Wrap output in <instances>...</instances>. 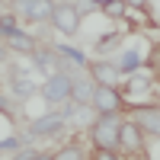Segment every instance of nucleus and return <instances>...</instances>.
Returning <instances> with one entry per match:
<instances>
[{
	"instance_id": "nucleus-18",
	"label": "nucleus",
	"mask_w": 160,
	"mask_h": 160,
	"mask_svg": "<svg viewBox=\"0 0 160 160\" xmlns=\"http://www.w3.org/2000/svg\"><path fill=\"white\" fill-rule=\"evenodd\" d=\"M112 45H122V35H118V32H112V35H106V38H99V42H96L99 51H112Z\"/></svg>"
},
{
	"instance_id": "nucleus-11",
	"label": "nucleus",
	"mask_w": 160,
	"mask_h": 160,
	"mask_svg": "<svg viewBox=\"0 0 160 160\" xmlns=\"http://www.w3.org/2000/svg\"><path fill=\"white\" fill-rule=\"evenodd\" d=\"M58 51H51V48H35L32 51V61H35V68H45V71H51V74H55V71H61L58 68Z\"/></svg>"
},
{
	"instance_id": "nucleus-14",
	"label": "nucleus",
	"mask_w": 160,
	"mask_h": 160,
	"mask_svg": "<svg viewBox=\"0 0 160 160\" xmlns=\"http://www.w3.org/2000/svg\"><path fill=\"white\" fill-rule=\"evenodd\" d=\"M10 45H13V48H16V51H19V55H32V51L38 48V45L32 42V38H29V35H26V32H13V35H10Z\"/></svg>"
},
{
	"instance_id": "nucleus-26",
	"label": "nucleus",
	"mask_w": 160,
	"mask_h": 160,
	"mask_svg": "<svg viewBox=\"0 0 160 160\" xmlns=\"http://www.w3.org/2000/svg\"><path fill=\"white\" fill-rule=\"evenodd\" d=\"M96 3H99V10H102V7H106V3H109V0H96Z\"/></svg>"
},
{
	"instance_id": "nucleus-16",
	"label": "nucleus",
	"mask_w": 160,
	"mask_h": 160,
	"mask_svg": "<svg viewBox=\"0 0 160 160\" xmlns=\"http://www.w3.org/2000/svg\"><path fill=\"white\" fill-rule=\"evenodd\" d=\"M13 90H16V96H22V99H26V96H32V90H35V87H32L29 80H26V77L16 71V74H13Z\"/></svg>"
},
{
	"instance_id": "nucleus-9",
	"label": "nucleus",
	"mask_w": 160,
	"mask_h": 160,
	"mask_svg": "<svg viewBox=\"0 0 160 160\" xmlns=\"http://www.w3.org/2000/svg\"><path fill=\"white\" fill-rule=\"evenodd\" d=\"M87 71L93 74V80H96V83H109V87H115V83H118V77H122L118 64H109V61H93Z\"/></svg>"
},
{
	"instance_id": "nucleus-21",
	"label": "nucleus",
	"mask_w": 160,
	"mask_h": 160,
	"mask_svg": "<svg viewBox=\"0 0 160 160\" xmlns=\"http://www.w3.org/2000/svg\"><path fill=\"white\" fill-rule=\"evenodd\" d=\"M93 160H122V157H118L115 148H99L96 154H93Z\"/></svg>"
},
{
	"instance_id": "nucleus-19",
	"label": "nucleus",
	"mask_w": 160,
	"mask_h": 160,
	"mask_svg": "<svg viewBox=\"0 0 160 160\" xmlns=\"http://www.w3.org/2000/svg\"><path fill=\"white\" fill-rule=\"evenodd\" d=\"M151 87V77L144 71H135V77H131V90H148Z\"/></svg>"
},
{
	"instance_id": "nucleus-5",
	"label": "nucleus",
	"mask_w": 160,
	"mask_h": 160,
	"mask_svg": "<svg viewBox=\"0 0 160 160\" xmlns=\"http://www.w3.org/2000/svg\"><path fill=\"white\" fill-rule=\"evenodd\" d=\"M64 125H68V115H64V112H48V115L35 118V122L29 125V135H35V138H51V135H58Z\"/></svg>"
},
{
	"instance_id": "nucleus-23",
	"label": "nucleus",
	"mask_w": 160,
	"mask_h": 160,
	"mask_svg": "<svg viewBox=\"0 0 160 160\" xmlns=\"http://www.w3.org/2000/svg\"><path fill=\"white\" fill-rule=\"evenodd\" d=\"M125 3H128L131 10H144V3H148V0H125Z\"/></svg>"
},
{
	"instance_id": "nucleus-10",
	"label": "nucleus",
	"mask_w": 160,
	"mask_h": 160,
	"mask_svg": "<svg viewBox=\"0 0 160 160\" xmlns=\"http://www.w3.org/2000/svg\"><path fill=\"white\" fill-rule=\"evenodd\" d=\"M93 93H96V80H93V74L74 77V93H71L74 102H90L93 106Z\"/></svg>"
},
{
	"instance_id": "nucleus-6",
	"label": "nucleus",
	"mask_w": 160,
	"mask_h": 160,
	"mask_svg": "<svg viewBox=\"0 0 160 160\" xmlns=\"http://www.w3.org/2000/svg\"><path fill=\"white\" fill-rule=\"evenodd\" d=\"M118 151H128V154H141V151H144V128H141L138 122H122Z\"/></svg>"
},
{
	"instance_id": "nucleus-2",
	"label": "nucleus",
	"mask_w": 160,
	"mask_h": 160,
	"mask_svg": "<svg viewBox=\"0 0 160 160\" xmlns=\"http://www.w3.org/2000/svg\"><path fill=\"white\" fill-rule=\"evenodd\" d=\"M71 93H74V71H55L45 83H42V99L51 102V106H58V102H68L71 99Z\"/></svg>"
},
{
	"instance_id": "nucleus-24",
	"label": "nucleus",
	"mask_w": 160,
	"mask_h": 160,
	"mask_svg": "<svg viewBox=\"0 0 160 160\" xmlns=\"http://www.w3.org/2000/svg\"><path fill=\"white\" fill-rule=\"evenodd\" d=\"M29 160H51V157H48V154H32Z\"/></svg>"
},
{
	"instance_id": "nucleus-15",
	"label": "nucleus",
	"mask_w": 160,
	"mask_h": 160,
	"mask_svg": "<svg viewBox=\"0 0 160 160\" xmlns=\"http://www.w3.org/2000/svg\"><path fill=\"white\" fill-rule=\"evenodd\" d=\"M102 13H106L109 19H122L125 13H128V3H125V0H109V3L102 7Z\"/></svg>"
},
{
	"instance_id": "nucleus-13",
	"label": "nucleus",
	"mask_w": 160,
	"mask_h": 160,
	"mask_svg": "<svg viewBox=\"0 0 160 160\" xmlns=\"http://www.w3.org/2000/svg\"><path fill=\"white\" fill-rule=\"evenodd\" d=\"M55 51L64 58V61H71V64H77V68H90V61H87V55L83 51H77V48H68V45H55Z\"/></svg>"
},
{
	"instance_id": "nucleus-1",
	"label": "nucleus",
	"mask_w": 160,
	"mask_h": 160,
	"mask_svg": "<svg viewBox=\"0 0 160 160\" xmlns=\"http://www.w3.org/2000/svg\"><path fill=\"white\" fill-rule=\"evenodd\" d=\"M122 122L125 118L118 112H99L96 122H90V138L96 148H115L118 151V138H122Z\"/></svg>"
},
{
	"instance_id": "nucleus-25",
	"label": "nucleus",
	"mask_w": 160,
	"mask_h": 160,
	"mask_svg": "<svg viewBox=\"0 0 160 160\" xmlns=\"http://www.w3.org/2000/svg\"><path fill=\"white\" fill-rule=\"evenodd\" d=\"M0 61H7V48L3 45H0Z\"/></svg>"
},
{
	"instance_id": "nucleus-3",
	"label": "nucleus",
	"mask_w": 160,
	"mask_h": 160,
	"mask_svg": "<svg viewBox=\"0 0 160 160\" xmlns=\"http://www.w3.org/2000/svg\"><path fill=\"white\" fill-rule=\"evenodd\" d=\"M80 7H74L71 0H64V3H55V10H51V26L61 32V35H77L80 29Z\"/></svg>"
},
{
	"instance_id": "nucleus-7",
	"label": "nucleus",
	"mask_w": 160,
	"mask_h": 160,
	"mask_svg": "<svg viewBox=\"0 0 160 160\" xmlns=\"http://www.w3.org/2000/svg\"><path fill=\"white\" fill-rule=\"evenodd\" d=\"M138 112V125L144 128V135L160 138V106H135Z\"/></svg>"
},
{
	"instance_id": "nucleus-17",
	"label": "nucleus",
	"mask_w": 160,
	"mask_h": 160,
	"mask_svg": "<svg viewBox=\"0 0 160 160\" xmlns=\"http://www.w3.org/2000/svg\"><path fill=\"white\" fill-rule=\"evenodd\" d=\"M51 160H83V151H80L77 144H68V148H61Z\"/></svg>"
},
{
	"instance_id": "nucleus-20",
	"label": "nucleus",
	"mask_w": 160,
	"mask_h": 160,
	"mask_svg": "<svg viewBox=\"0 0 160 160\" xmlns=\"http://www.w3.org/2000/svg\"><path fill=\"white\" fill-rule=\"evenodd\" d=\"M13 32H19L16 29V19H13V16H0V35H13Z\"/></svg>"
},
{
	"instance_id": "nucleus-12",
	"label": "nucleus",
	"mask_w": 160,
	"mask_h": 160,
	"mask_svg": "<svg viewBox=\"0 0 160 160\" xmlns=\"http://www.w3.org/2000/svg\"><path fill=\"white\" fill-rule=\"evenodd\" d=\"M115 64H118V71H122V74H135V71L141 68V55H138L135 48H125L122 55H118Z\"/></svg>"
},
{
	"instance_id": "nucleus-8",
	"label": "nucleus",
	"mask_w": 160,
	"mask_h": 160,
	"mask_svg": "<svg viewBox=\"0 0 160 160\" xmlns=\"http://www.w3.org/2000/svg\"><path fill=\"white\" fill-rule=\"evenodd\" d=\"M19 7L26 13V19H32V22H51V10H55L51 0H22Z\"/></svg>"
},
{
	"instance_id": "nucleus-22",
	"label": "nucleus",
	"mask_w": 160,
	"mask_h": 160,
	"mask_svg": "<svg viewBox=\"0 0 160 160\" xmlns=\"http://www.w3.org/2000/svg\"><path fill=\"white\" fill-rule=\"evenodd\" d=\"M13 148H19L16 138H13V141H0V151H13Z\"/></svg>"
},
{
	"instance_id": "nucleus-4",
	"label": "nucleus",
	"mask_w": 160,
	"mask_h": 160,
	"mask_svg": "<svg viewBox=\"0 0 160 160\" xmlns=\"http://www.w3.org/2000/svg\"><path fill=\"white\" fill-rule=\"evenodd\" d=\"M93 109H96V112H122V93H118V87L96 83V93H93Z\"/></svg>"
}]
</instances>
